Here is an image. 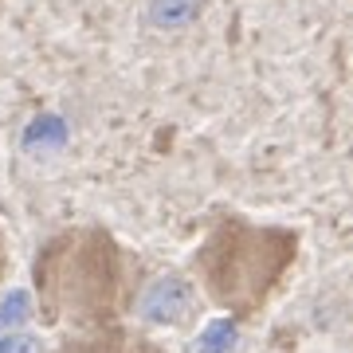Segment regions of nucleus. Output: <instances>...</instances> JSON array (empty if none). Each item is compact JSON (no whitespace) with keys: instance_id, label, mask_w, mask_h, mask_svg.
Here are the masks:
<instances>
[{"instance_id":"obj_4","label":"nucleus","mask_w":353,"mask_h":353,"mask_svg":"<svg viewBox=\"0 0 353 353\" xmlns=\"http://www.w3.org/2000/svg\"><path fill=\"white\" fill-rule=\"evenodd\" d=\"M0 353H39V341L28 334H8L0 338Z\"/></svg>"},{"instance_id":"obj_1","label":"nucleus","mask_w":353,"mask_h":353,"mask_svg":"<svg viewBox=\"0 0 353 353\" xmlns=\"http://www.w3.org/2000/svg\"><path fill=\"white\" fill-rule=\"evenodd\" d=\"M192 306V287L185 279H157L150 290H145V299H141V318L145 322H161V326H173L181 318L189 314Z\"/></svg>"},{"instance_id":"obj_3","label":"nucleus","mask_w":353,"mask_h":353,"mask_svg":"<svg viewBox=\"0 0 353 353\" xmlns=\"http://www.w3.org/2000/svg\"><path fill=\"white\" fill-rule=\"evenodd\" d=\"M28 318V294L24 290H12L8 299H4V306H0V322L4 326H16V322H24Z\"/></svg>"},{"instance_id":"obj_2","label":"nucleus","mask_w":353,"mask_h":353,"mask_svg":"<svg viewBox=\"0 0 353 353\" xmlns=\"http://www.w3.org/2000/svg\"><path fill=\"white\" fill-rule=\"evenodd\" d=\"M232 338H236V330H232V322H212V326L201 334V341L192 345V353H224L228 345H232Z\"/></svg>"}]
</instances>
